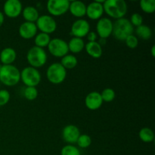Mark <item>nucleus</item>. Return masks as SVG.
Instances as JSON below:
<instances>
[{
	"label": "nucleus",
	"instance_id": "nucleus-25",
	"mask_svg": "<svg viewBox=\"0 0 155 155\" xmlns=\"http://www.w3.org/2000/svg\"><path fill=\"white\" fill-rule=\"evenodd\" d=\"M50 40L51 39H50L49 35L47 33H40L36 35L34 41L36 46L39 47V48H44L45 46H48Z\"/></svg>",
	"mask_w": 155,
	"mask_h": 155
},
{
	"label": "nucleus",
	"instance_id": "nucleus-33",
	"mask_svg": "<svg viewBox=\"0 0 155 155\" xmlns=\"http://www.w3.org/2000/svg\"><path fill=\"white\" fill-rule=\"evenodd\" d=\"M10 100V93L6 89L0 90V106H4Z\"/></svg>",
	"mask_w": 155,
	"mask_h": 155
},
{
	"label": "nucleus",
	"instance_id": "nucleus-29",
	"mask_svg": "<svg viewBox=\"0 0 155 155\" xmlns=\"http://www.w3.org/2000/svg\"><path fill=\"white\" fill-rule=\"evenodd\" d=\"M101 96L103 101L110 102L115 98V92L114 89H110V88H107L102 91V92L101 93Z\"/></svg>",
	"mask_w": 155,
	"mask_h": 155
},
{
	"label": "nucleus",
	"instance_id": "nucleus-30",
	"mask_svg": "<svg viewBox=\"0 0 155 155\" xmlns=\"http://www.w3.org/2000/svg\"><path fill=\"white\" fill-rule=\"evenodd\" d=\"M61 155H80V151L74 145H68L63 147L61 151Z\"/></svg>",
	"mask_w": 155,
	"mask_h": 155
},
{
	"label": "nucleus",
	"instance_id": "nucleus-13",
	"mask_svg": "<svg viewBox=\"0 0 155 155\" xmlns=\"http://www.w3.org/2000/svg\"><path fill=\"white\" fill-rule=\"evenodd\" d=\"M104 1H95L86 6V15L92 20H99L104 13L103 3Z\"/></svg>",
	"mask_w": 155,
	"mask_h": 155
},
{
	"label": "nucleus",
	"instance_id": "nucleus-34",
	"mask_svg": "<svg viewBox=\"0 0 155 155\" xmlns=\"http://www.w3.org/2000/svg\"><path fill=\"white\" fill-rule=\"evenodd\" d=\"M87 39L89 42H95L97 39V34L93 31H89V33L87 34Z\"/></svg>",
	"mask_w": 155,
	"mask_h": 155
},
{
	"label": "nucleus",
	"instance_id": "nucleus-12",
	"mask_svg": "<svg viewBox=\"0 0 155 155\" xmlns=\"http://www.w3.org/2000/svg\"><path fill=\"white\" fill-rule=\"evenodd\" d=\"M3 11L8 18H17L22 12V4L19 0H8L5 2Z\"/></svg>",
	"mask_w": 155,
	"mask_h": 155
},
{
	"label": "nucleus",
	"instance_id": "nucleus-4",
	"mask_svg": "<svg viewBox=\"0 0 155 155\" xmlns=\"http://www.w3.org/2000/svg\"><path fill=\"white\" fill-rule=\"evenodd\" d=\"M27 59L30 67L34 68H42L47 61V54L42 48L33 46L30 48L27 54Z\"/></svg>",
	"mask_w": 155,
	"mask_h": 155
},
{
	"label": "nucleus",
	"instance_id": "nucleus-27",
	"mask_svg": "<svg viewBox=\"0 0 155 155\" xmlns=\"http://www.w3.org/2000/svg\"><path fill=\"white\" fill-rule=\"evenodd\" d=\"M77 143L80 148H86L90 146L91 143H92V139H91L90 136L86 134L80 135L77 139Z\"/></svg>",
	"mask_w": 155,
	"mask_h": 155
},
{
	"label": "nucleus",
	"instance_id": "nucleus-8",
	"mask_svg": "<svg viewBox=\"0 0 155 155\" xmlns=\"http://www.w3.org/2000/svg\"><path fill=\"white\" fill-rule=\"evenodd\" d=\"M36 25L37 29H39L41 33H54L57 28V23L55 20L49 15H41L36 21Z\"/></svg>",
	"mask_w": 155,
	"mask_h": 155
},
{
	"label": "nucleus",
	"instance_id": "nucleus-35",
	"mask_svg": "<svg viewBox=\"0 0 155 155\" xmlns=\"http://www.w3.org/2000/svg\"><path fill=\"white\" fill-rule=\"evenodd\" d=\"M3 23H4V15L2 12H0V27L2 25Z\"/></svg>",
	"mask_w": 155,
	"mask_h": 155
},
{
	"label": "nucleus",
	"instance_id": "nucleus-22",
	"mask_svg": "<svg viewBox=\"0 0 155 155\" xmlns=\"http://www.w3.org/2000/svg\"><path fill=\"white\" fill-rule=\"evenodd\" d=\"M136 33L139 38L145 39V40L151 39V36H152V30H151V29L148 26L144 25V24L136 27Z\"/></svg>",
	"mask_w": 155,
	"mask_h": 155
},
{
	"label": "nucleus",
	"instance_id": "nucleus-28",
	"mask_svg": "<svg viewBox=\"0 0 155 155\" xmlns=\"http://www.w3.org/2000/svg\"><path fill=\"white\" fill-rule=\"evenodd\" d=\"M24 95L26 99L29 101H33L36 99L38 96L37 89L36 87H31V86L26 87L24 91Z\"/></svg>",
	"mask_w": 155,
	"mask_h": 155
},
{
	"label": "nucleus",
	"instance_id": "nucleus-2",
	"mask_svg": "<svg viewBox=\"0 0 155 155\" xmlns=\"http://www.w3.org/2000/svg\"><path fill=\"white\" fill-rule=\"evenodd\" d=\"M134 27L130 23V20L127 18H120L116 20L113 24V31L112 34L115 39L120 41H125L129 36L133 34Z\"/></svg>",
	"mask_w": 155,
	"mask_h": 155
},
{
	"label": "nucleus",
	"instance_id": "nucleus-32",
	"mask_svg": "<svg viewBox=\"0 0 155 155\" xmlns=\"http://www.w3.org/2000/svg\"><path fill=\"white\" fill-rule=\"evenodd\" d=\"M130 23L133 26H136V27L142 25L143 24V18L142 15L139 13H134L132 15L131 19H130Z\"/></svg>",
	"mask_w": 155,
	"mask_h": 155
},
{
	"label": "nucleus",
	"instance_id": "nucleus-37",
	"mask_svg": "<svg viewBox=\"0 0 155 155\" xmlns=\"http://www.w3.org/2000/svg\"><path fill=\"white\" fill-rule=\"evenodd\" d=\"M151 55H152L153 57H155V45H154L151 47Z\"/></svg>",
	"mask_w": 155,
	"mask_h": 155
},
{
	"label": "nucleus",
	"instance_id": "nucleus-1",
	"mask_svg": "<svg viewBox=\"0 0 155 155\" xmlns=\"http://www.w3.org/2000/svg\"><path fill=\"white\" fill-rule=\"evenodd\" d=\"M104 12L115 19L123 18L127 12V4L124 0H107L103 3Z\"/></svg>",
	"mask_w": 155,
	"mask_h": 155
},
{
	"label": "nucleus",
	"instance_id": "nucleus-9",
	"mask_svg": "<svg viewBox=\"0 0 155 155\" xmlns=\"http://www.w3.org/2000/svg\"><path fill=\"white\" fill-rule=\"evenodd\" d=\"M68 0H49L47 2V10L53 16H61L69 10Z\"/></svg>",
	"mask_w": 155,
	"mask_h": 155
},
{
	"label": "nucleus",
	"instance_id": "nucleus-11",
	"mask_svg": "<svg viewBox=\"0 0 155 155\" xmlns=\"http://www.w3.org/2000/svg\"><path fill=\"white\" fill-rule=\"evenodd\" d=\"M97 33L101 39H107L112 34L113 22L107 18H100L96 25Z\"/></svg>",
	"mask_w": 155,
	"mask_h": 155
},
{
	"label": "nucleus",
	"instance_id": "nucleus-5",
	"mask_svg": "<svg viewBox=\"0 0 155 155\" xmlns=\"http://www.w3.org/2000/svg\"><path fill=\"white\" fill-rule=\"evenodd\" d=\"M47 79L53 84H60L64 81L67 71L61 63H54L50 65L46 71Z\"/></svg>",
	"mask_w": 155,
	"mask_h": 155
},
{
	"label": "nucleus",
	"instance_id": "nucleus-3",
	"mask_svg": "<svg viewBox=\"0 0 155 155\" xmlns=\"http://www.w3.org/2000/svg\"><path fill=\"white\" fill-rule=\"evenodd\" d=\"M21 80V72L14 65H2L0 71V83L7 86H14Z\"/></svg>",
	"mask_w": 155,
	"mask_h": 155
},
{
	"label": "nucleus",
	"instance_id": "nucleus-31",
	"mask_svg": "<svg viewBox=\"0 0 155 155\" xmlns=\"http://www.w3.org/2000/svg\"><path fill=\"white\" fill-rule=\"evenodd\" d=\"M125 42L126 45H127L130 48H136V47L138 46V44H139L138 38L133 34L129 36L128 37L125 39Z\"/></svg>",
	"mask_w": 155,
	"mask_h": 155
},
{
	"label": "nucleus",
	"instance_id": "nucleus-10",
	"mask_svg": "<svg viewBox=\"0 0 155 155\" xmlns=\"http://www.w3.org/2000/svg\"><path fill=\"white\" fill-rule=\"evenodd\" d=\"M90 30L89 22L84 19H78L74 22L71 26V34L74 37L83 38L87 36Z\"/></svg>",
	"mask_w": 155,
	"mask_h": 155
},
{
	"label": "nucleus",
	"instance_id": "nucleus-26",
	"mask_svg": "<svg viewBox=\"0 0 155 155\" xmlns=\"http://www.w3.org/2000/svg\"><path fill=\"white\" fill-rule=\"evenodd\" d=\"M140 8L145 13H154L155 11V1L154 0H141Z\"/></svg>",
	"mask_w": 155,
	"mask_h": 155
},
{
	"label": "nucleus",
	"instance_id": "nucleus-23",
	"mask_svg": "<svg viewBox=\"0 0 155 155\" xmlns=\"http://www.w3.org/2000/svg\"><path fill=\"white\" fill-rule=\"evenodd\" d=\"M61 64L65 69H73L77 65V58L73 54H66L62 58Z\"/></svg>",
	"mask_w": 155,
	"mask_h": 155
},
{
	"label": "nucleus",
	"instance_id": "nucleus-20",
	"mask_svg": "<svg viewBox=\"0 0 155 155\" xmlns=\"http://www.w3.org/2000/svg\"><path fill=\"white\" fill-rule=\"evenodd\" d=\"M23 17L27 22L35 23L39 18V12L33 6H27L22 11Z\"/></svg>",
	"mask_w": 155,
	"mask_h": 155
},
{
	"label": "nucleus",
	"instance_id": "nucleus-38",
	"mask_svg": "<svg viewBox=\"0 0 155 155\" xmlns=\"http://www.w3.org/2000/svg\"><path fill=\"white\" fill-rule=\"evenodd\" d=\"M2 68V64H0V71H1Z\"/></svg>",
	"mask_w": 155,
	"mask_h": 155
},
{
	"label": "nucleus",
	"instance_id": "nucleus-36",
	"mask_svg": "<svg viewBox=\"0 0 155 155\" xmlns=\"http://www.w3.org/2000/svg\"><path fill=\"white\" fill-rule=\"evenodd\" d=\"M106 39H101V38H100V39H99V41H98V43H99V45H105V43H106Z\"/></svg>",
	"mask_w": 155,
	"mask_h": 155
},
{
	"label": "nucleus",
	"instance_id": "nucleus-21",
	"mask_svg": "<svg viewBox=\"0 0 155 155\" xmlns=\"http://www.w3.org/2000/svg\"><path fill=\"white\" fill-rule=\"evenodd\" d=\"M68 49L71 51L72 53H79L85 47L84 41L81 38H77V37H73L69 42L68 43Z\"/></svg>",
	"mask_w": 155,
	"mask_h": 155
},
{
	"label": "nucleus",
	"instance_id": "nucleus-17",
	"mask_svg": "<svg viewBox=\"0 0 155 155\" xmlns=\"http://www.w3.org/2000/svg\"><path fill=\"white\" fill-rule=\"evenodd\" d=\"M17 58V53L14 48L8 47L2 50L0 53V61L2 65H10Z\"/></svg>",
	"mask_w": 155,
	"mask_h": 155
},
{
	"label": "nucleus",
	"instance_id": "nucleus-19",
	"mask_svg": "<svg viewBox=\"0 0 155 155\" xmlns=\"http://www.w3.org/2000/svg\"><path fill=\"white\" fill-rule=\"evenodd\" d=\"M85 48L87 54L94 58H99L102 55V48L96 41L87 42Z\"/></svg>",
	"mask_w": 155,
	"mask_h": 155
},
{
	"label": "nucleus",
	"instance_id": "nucleus-15",
	"mask_svg": "<svg viewBox=\"0 0 155 155\" xmlns=\"http://www.w3.org/2000/svg\"><path fill=\"white\" fill-rule=\"evenodd\" d=\"M103 100L101 98V93L94 91L86 95L85 98V104L86 107L91 110H95L101 107L102 105Z\"/></svg>",
	"mask_w": 155,
	"mask_h": 155
},
{
	"label": "nucleus",
	"instance_id": "nucleus-16",
	"mask_svg": "<svg viewBox=\"0 0 155 155\" xmlns=\"http://www.w3.org/2000/svg\"><path fill=\"white\" fill-rule=\"evenodd\" d=\"M37 27L35 23L31 22H24L21 24L19 27V35L25 39H30L36 36L37 33Z\"/></svg>",
	"mask_w": 155,
	"mask_h": 155
},
{
	"label": "nucleus",
	"instance_id": "nucleus-6",
	"mask_svg": "<svg viewBox=\"0 0 155 155\" xmlns=\"http://www.w3.org/2000/svg\"><path fill=\"white\" fill-rule=\"evenodd\" d=\"M21 80L27 87H36L41 81V75L36 68L27 67L21 72Z\"/></svg>",
	"mask_w": 155,
	"mask_h": 155
},
{
	"label": "nucleus",
	"instance_id": "nucleus-14",
	"mask_svg": "<svg viewBox=\"0 0 155 155\" xmlns=\"http://www.w3.org/2000/svg\"><path fill=\"white\" fill-rule=\"evenodd\" d=\"M80 136V132L78 127L75 125H68L63 129L62 136L64 140L70 144L77 143V139Z\"/></svg>",
	"mask_w": 155,
	"mask_h": 155
},
{
	"label": "nucleus",
	"instance_id": "nucleus-18",
	"mask_svg": "<svg viewBox=\"0 0 155 155\" xmlns=\"http://www.w3.org/2000/svg\"><path fill=\"white\" fill-rule=\"evenodd\" d=\"M69 11L77 18H82L86 15V5L81 1H73L70 2Z\"/></svg>",
	"mask_w": 155,
	"mask_h": 155
},
{
	"label": "nucleus",
	"instance_id": "nucleus-24",
	"mask_svg": "<svg viewBox=\"0 0 155 155\" xmlns=\"http://www.w3.org/2000/svg\"><path fill=\"white\" fill-rule=\"evenodd\" d=\"M139 138L144 142H151L154 140V134L152 130L148 127H144L139 131Z\"/></svg>",
	"mask_w": 155,
	"mask_h": 155
},
{
	"label": "nucleus",
	"instance_id": "nucleus-7",
	"mask_svg": "<svg viewBox=\"0 0 155 155\" xmlns=\"http://www.w3.org/2000/svg\"><path fill=\"white\" fill-rule=\"evenodd\" d=\"M48 48L51 54L57 58H63L69 51L68 42L58 38L51 39L48 45Z\"/></svg>",
	"mask_w": 155,
	"mask_h": 155
}]
</instances>
